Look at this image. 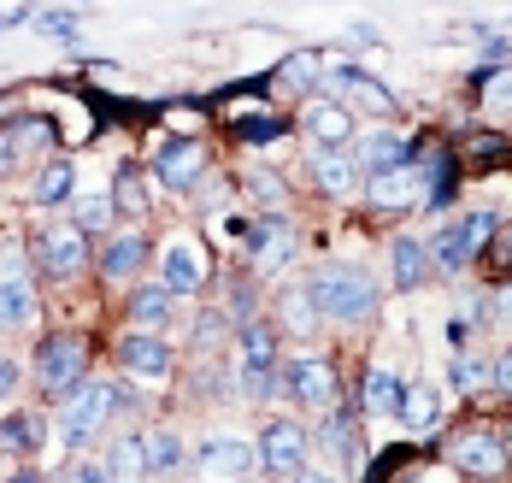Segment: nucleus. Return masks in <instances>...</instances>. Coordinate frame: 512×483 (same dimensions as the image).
<instances>
[{
    "mask_svg": "<svg viewBox=\"0 0 512 483\" xmlns=\"http://www.w3.org/2000/svg\"><path fill=\"white\" fill-rule=\"evenodd\" d=\"M124 407H136V395L124 389V383H106V377H89L71 401H65V419H59V442L65 448H89L101 425L112 413H124Z\"/></svg>",
    "mask_w": 512,
    "mask_h": 483,
    "instance_id": "1",
    "label": "nucleus"
},
{
    "mask_svg": "<svg viewBox=\"0 0 512 483\" xmlns=\"http://www.w3.org/2000/svg\"><path fill=\"white\" fill-rule=\"evenodd\" d=\"M307 289H312V301H318V313L336 324H365L377 313V301H383L377 283H371V271H359V266H324Z\"/></svg>",
    "mask_w": 512,
    "mask_h": 483,
    "instance_id": "2",
    "label": "nucleus"
},
{
    "mask_svg": "<svg viewBox=\"0 0 512 483\" xmlns=\"http://www.w3.org/2000/svg\"><path fill=\"white\" fill-rule=\"evenodd\" d=\"M36 383H42L48 401H71L89 383V348H83V336H48L36 348Z\"/></svg>",
    "mask_w": 512,
    "mask_h": 483,
    "instance_id": "3",
    "label": "nucleus"
},
{
    "mask_svg": "<svg viewBox=\"0 0 512 483\" xmlns=\"http://www.w3.org/2000/svg\"><path fill=\"white\" fill-rule=\"evenodd\" d=\"M195 472L206 483H248L259 472V442H248V436H206L195 448Z\"/></svg>",
    "mask_w": 512,
    "mask_h": 483,
    "instance_id": "4",
    "label": "nucleus"
},
{
    "mask_svg": "<svg viewBox=\"0 0 512 483\" xmlns=\"http://www.w3.org/2000/svg\"><path fill=\"white\" fill-rule=\"evenodd\" d=\"M489 230H495V213H465L460 224H442L430 236V260L454 277V271H465V260H477V248H483Z\"/></svg>",
    "mask_w": 512,
    "mask_h": 483,
    "instance_id": "5",
    "label": "nucleus"
},
{
    "mask_svg": "<svg viewBox=\"0 0 512 483\" xmlns=\"http://www.w3.org/2000/svg\"><path fill=\"white\" fill-rule=\"evenodd\" d=\"M301 466H307V430L289 425V419H271V425L259 430V472L295 478Z\"/></svg>",
    "mask_w": 512,
    "mask_h": 483,
    "instance_id": "6",
    "label": "nucleus"
},
{
    "mask_svg": "<svg viewBox=\"0 0 512 483\" xmlns=\"http://www.w3.org/2000/svg\"><path fill=\"white\" fill-rule=\"evenodd\" d=\"M89 266V236L77 230V224H59L42 236V271H48L53 283H77Z\"/></svg>",
    "mask_w": 512,
    "mask_h": 483,
    "instance_id": "7",
    "label": "nucleus"
},
{
    "mask_svg": "<svg viewBox=\"0 0 512 483\" xmlns=\"http://www.w3.org/2000/svg\"><path fill=\"white\" fill-rule=\"evenodd\" d=\"M118 360H124V372H136L142 383H165L171 366H177V354H171V342H159V330H130L118 342Z\"/></svg>",
    "mask_w": 512,
    "mask_h": 483,
    "instance_id": "8",
    "label": "nucleus"
},
{
    "mask_svg": "<svg viewBox=\"0 0 512 483\" xmlns=\"http://www.w3.org/2000/svg\"><path fill=\"white\" fill-rule=\"evenodd\" d=\"M289 389H295V401H301V407L330 413V407H336V366H330V360H318V354H301V360L289 366Z\"/></svg>",
    "mask_w": 512,
    "mask_h": 483,
    "instance_id": "9",
    "label": "nucleus"
},
{
    "mask_svg": "<svg viewBox=\"0 0 512 483\" xmlns=\"http://www.w3.org/2000/svg\"><path fill=\"white\" fill-rule=\"evenodd\" d=\"M454 466L471 472V478H507V448L489 430H465L460 442H454Z\"/></svg>",
    "mask_w": 512,
    "mask_h": 483,
    "instance_id": "10",
    "label": "nucleus"
},
{
    "mask_svg": "<svg viewBox=\"0 0 512 483\" xmlns=\"http://www.w3.org/2000/svg\"><path fill=\"white\" fill-rule=\"evenodd\" d=\"M301 130H307L318 148H348V142H354V112L336 107V101H312V107L301 112Z\"/></svg>",
    "mask_w": 512,
    "mask_h": 483,
    "instance_id": "11",
    "label": "nucleus"
},
{
    "mask_svg": "<svg viewBox=\"0 0 512 483\" xmlns=\"http://www.w3.org/2000/svg\"><path fill=\"white\" fill-rule=\"evenodd\" d=\"M312 183H318L324 195L348 201V195H359V160H348L342 148H318V154H312Z\"/></svg>",
    "mask_w": 512,
    "mask_h": 483,
    "instance_id": "12",
    "label": "nucleus"
},
{
    "mask_svg": "<svg viewBox=\"0 0 512 483\" xmlns=\"http://www.w3.org/2000/svg\"><path fill=\"white\" fill-rule=\"evenodd\" d=\"M159 283L171 289V295H195L206 283V266H201V254L189 248V242H171L165 254H159Z\"/></svg>",
    "mask_w": 512,
    "mask_h": 483,
    "instance_id": "13",
    "label": "nucleus"
},
{
    "mask_svg": "<svg viewBox=\"0 0 512 483\" xmlns=\"http://www.w3.org/2000/svg\"><path fill=\"white\" fill-rule=\"evenodd\" d=\"M401 401H407V389H401V377L389 372V366H371V372H365L359 407H365L371 419H401Z\"/></svg>",
    "mask_w": 512,
    "mask_h": 483,
    "instance_id": "14",
    "label": "nucleus"
},
{
    "mask_svg": "<svg viewBox=\"0 0 512 483\" xmlns=\"http://www.w3.org/2000/svg\"><path fill=\"white\" fill-rule=\"evenodd\" d=\"M42 319V295L30 277H6L0 283V330H30Z\"/></svg>",
    "mask_w": 512,
    "mask_h": 483,
    "instance_id": "15",
    "label": "nucleus"
},
{
    "mask_svg": "<svg viewBox=\"0 0 512 483\" xmlns=\"http://www.w3.org/2000/svg\"><path fill=\"white\" fill-rule=\"evenodd\" d=\"M201 165H206L201 142H165V154H159L154 171H159V183H165V189H177V195H183V189L201 177Z\"/></svg>",
    "mask_w": 512,
    "mask_h": 483,
    "instance_id": "16",
    "label": "nucleus"
},
{
    "mask_svg": "<svg viewBox=\"0 0 512 483\" xmlns=\"http://www.w3.org/2000/svg\"><path fill=\"white\" fill-rule=\"evenodd\" d=\"M277 319H283L289 336H312V330L324 324V313H318V301H312L307 283H289V289H277Z\"/></svg>",
    "mask_w": 512,
    "mask_h": 483,
    "instance_id": "17",
    "label": "nucleus"
},
{
    "mask_svg": "<svg viewBox=\"0 0 512 483\" xmlns=\"http://www.w3.org/2000/svg\"><path fill=\"white\" fill-rule=\"evenodd\" d=\"M106 466H112V478L118 483H142L154 478V466H148V436H136V430H124L112 448H106Z\"/></svg>",
    "mask_w": 512,
    "mask_h": 483,
    "instance_id": "18",
    "label": "nucleus"
},
{
    "mask_svg": "<svg viewBox=\"0 0 512 483\" xmlns=\"http://www.w3.org/2000/svg\"><path fill=\"white\" fill-rule=\"evenodd\" d=\"M418 183H424V177H418V165L407 160V165H395V171H377L365 195H371V207H407V201H418Z\"/></svg>",
    "mask_w": 512,
    "mask_h": 483,
    "instance_id": "19",
    "label": "nucleus"
},
{
    "mask_svg": "<svg viewBox=\"0 0 512 483\" xmlns=\"http://www.w3.org/2000/svg\"><path fill=\"white\" fill-rule=\"evenodd\" d=\"M148 260V242H142V230H124V236H112V248H106L101 260V277L106 283H130L136 271Z\"/></svg>",
    "mask_w": 512,
    "mask_h": 483,
    "instance_id": "20",
    "label": "nucleus"
},
{
    "mask_svg": "<svg viewBox=\"0 0 512 483\" xmlns=\"http://www.w3.org/2000/svg\"><path fill=\"white\" fill-rule=\"evenodd\" d=\"M395 165H407V136L401 130H371L365 142H359V171H395Z\"/></svg>",
    "mask_w": 512,
    "mask_h": 483,
    "instance_id": "21",
    "label": "nucleus"
},
{
    "mask_svg": "<svg viewBox=\"0 0 512 483\" xmlns=\"http://www.w3.org/2000/svg\"><path fill=\"white\" fill-rule=\"evenodd\" d=\"M148 466H154V478H183L195 466V454L183 448L177 430H148Z\"/></svg>",
    "mask_w": 512,
    "mask_h": 483,
    "instance_id": "22",
    "label": "nucleus"
},
{
    "mask_svg": "<svg viewBox=\"0 0 512 483\" xmlns=\"http://www.w3.org/2000/svg\"><path fill=\"white\" fill-rule=\"evenodd\" d=\"M171 289L165 283H136V295H130V324L136 330H165L171 324Z\"/></svg>",
    "mask_w": 512,
    "mask_h": 483,
    "instance_id": "23",
    "label": "nucleus"
},
{
    "mask_svg": "<svg viewBox=\"0 0 512 483\" xmlns=\"http://www.w3.org/2000/svg\"><path fill=\"white\" fill-rule=\"evenodd\" d=\"M430 266H436V260H430V242H424V236H395V289L412 295V289L430 277Z\"/></svg>",
    "mask_w": 512,
    "mask_h": 483,
    "instance_id": "24",
    "label": "nucleus"
},
{
    "mask_svg": "<svg viewBox=\"0 0 512 483\" xmlns=\"http://www.w3.org/2000/svg\"><path fill=\"white\" fill-rule=\"evenodd\" d=\"M254 260H259V271H277V266H289L295 260V230L289 224H254Z\"/></svg>",
    "mask_w": 512,
    "mask_h": 483,
    "instance_id": "25",
    "label": "nucleus"
},
{
    "mask_svg": "<svg viewBox=\"0 0 512 483\" xmlns=\"http://www.w3.org/2000/svg\"><path fill=\"white\" fill-rule=\"evenodd\" d=\"M71 183H77V165H71V160H53L48 171L36 177L30 201H36V207H65V201H71Z\"/></svg>",
    "mask_w": 512,
    "mask_h": 483,
    "instance_id": "26",
    "label": "nucleus"
},
{
    "mask_svg": "<svg viewBox=\"0 0 512 483\" xmlns=\"http://www.w3.org/2000/svg\"><path fill=\"white\" fill-rule=\"evenodd\" d=\"M42 436H48V430H42V419H30V413H12V419H0V454H30Z\"/></svg>",
    "mask_w": 512,
    "mask_h": 483,
    "instance_id": "27",
    "label": "nucleus"
},
{
    "mask_svg": "<svg viewBox=\"0 0 512 483\" xmlns=\"http://www.w3.org/2000/svg\"><path fill=\"white\" fill-rule=\"evenodd\" d=\"M401 419H407L412 436H430V430H436V389L412 383V389H407V401H401Z\"/></svg>",
    "mask_w": 512,
    "mask_h": 483,
    "instance_id": "28",
    "label": "nucleus"
},
{
    "mask_svg": "<svg viewBox=\"0 0 512 483\" xmlns=\"http://www.w3.org/2000/svg\"><path fill=\"white\" fill-rule=\"evenodd\" d=\"M318 71H324V59L318 54H295L277 65V89H312L318 83Z\"/></svg>",
    "mask_w": 512,
    "mask_h": 483,
    "instance_id": "29",
    "label": "nucleus"
},
{
    "mask_svg": "<svg viewBox=\"0 0 512 483\" xmlns=\"http://www.w3.org/2000/svg\"><path fill=\"white\" fill-rule=\"evenodd\" d=\"M71 213H77V230H83V236H101L106 224H112V201H106V195H83Z\"/></svg>",
    "mask_w": 512,
    "mask_h": 483,
    "instance_id": "30",
    "label": "nucleus"
},
{
    "mask_svg": "<svg viewBox=\"0 0 512 483\" xmlns=\"http://www.w3.org/2000/svg\"><path fill=\"white\" fill-rule=\"evenodd\" d=\"M489 372H495V366H483L477 354H454V389H460V395L483 389V383H489Z\"/></svg>",
    "mask_w": 512,
    "mask_h": 483,
    "instance_id": "31",
    "label": "nucleus"
},
{
    "mask_svg": "<svg viewBox=\"0 0 512 483\" xmlns=\"http://www.w3.org/2000/svg\"><path fill=\"white\" fill-rule=\"evenodd\" d=\"M230 130H236L242 142H254V148H271V142L283 136V124H277V118H236Z\"/></svg>",
    "mask_w": 512,
    "mask_h": 483,
    "instance_id": "32",
    "label": "nucleus"
},
{
    "mask_svg": "<svg viewBox=\"0 0 512 483\" xmlns=\"http://www.w3.org/2000/svg\"><path fill=\"white\" fill-rule=\"evenodd\" d=\"M65 483H118V478H112L106 460H77V466L65 472Z\"/></svg>",
    "mask_w": 512,
    "mask_h": 483,
    "instance_id": "33",
    "label": "nucleus"
},
{
    "mask_svg": "<svg viewBox=\"0 0 512 483\" xmlns=\"http://www.w3.org/2000/svg\"><path fill=\"white\" fill-rule=\"evenodd\" d=\"M112 207H124V213H142V207H148V195H142V183H136L130 171L118 177V201H112Z\"/></svg>",
    "mask_w": 512,
    "mask_h": 483,
    "instance_id": "34",
    "label": "nucleus"
},
{
    "mask_svg": "<svg viewBox=\"0 0 512 483\" xmlns=\"http://www.w3.org/2000/svg\"><path fill=\"white\" fill-rule=\"evenodd\" d=\"M36 30H42V36H77V18H71V12H42Z\"/></svg>",
    "mask_w": 512,
    "mask_h": 483,
    "instance_id": "35",
    "label": "nucleus"
},
{
    "mask_svg": "<svg viewBox=\"0 0 512 483\" xmlns=\"http://www.w3.org/2000/svg\"><path fill=\"white\" fill-rule=\"evenodd\" d=\"M18 383H24V377H18V360H6V354H0V407L18 395Z\"/></svg>",
    "mask_w": 512,
    "mask_h": 483,
    "instance_id": "36",
    "label": "nucleus"
},
{
    "mask_svg": "<svg viewBox=\"0 0 512 483\" xmlns=\"http://www.w3.org/2000/svg\"><path fill=\"white\" fill-rule=\"evenodd\" d=\"M254 195L271 207V201H283V183H277V177H265V171H254Z\"/></svg>",
    "mask_w": 512,
    "mask_h": 483,
    "instance_id": "37",
    "label": "nucleus"
},
{
    "mask_svg": "<svg viewBox=\"0 0 512 483\" xmlns=\"http://www.w3.org/2000/svg\"><path fill=\"white\" fill-rule=\"evenodd\" d=\"M489 383H495L501 395H512V348L501 354V360H495V372H489Z\"/></svg>",
    "mask_w": 512,
    "mask_h": 483,
    "instance_id": "38",
    "label": "nucleus"
},
{
    "mask_svg": "<svg viewBox=\"0 0 512 483\" xmlns=\"http://www.w3.org/2000/svg\"><path fill=\"white\" fill-rule=\"evenodd\" d=\"M489 107L501 112V107H512V71L507 77H495V83H489Z\"/></svg>",
    "mask_w": 512,
    "mask_h": 483,
    "instance_id": "39",
    "label": "nucleus"
},
{
    "mask_svg": "<svg viewBox=\"0 0 512 483\" xmlns=\"http://www.w3.org/2000/svg\"><path fill=\"white\" fill-rule=\"evenodd\" d=\"M289 483H342V478H336V472H312V466H301Z\"/></svg>",
    "mask_w": 512,
    "mask_h": 483,
    "instance_id": "40",
    "label": "nucleus"
},
{
    "mask_svg": "<svg viewBox=\"0 0 512 483\" xmlns=\"http://www.w3.org/2000/svg\"><path fill=\"white\" fill-rule=\"evenodd\" d=\"M6 483H48V478H42L36 466H24V472H12V478H6Z\"/></svg>",
    "mask_w": 512,
    "mask_h": 483,
    "instance_id": "41",
    "label": "nucleus"
},
{
    "mask_svg": "<svg viewBox=\"0 0 512 483\" xmlns=\"http://www.w3.org/2000/svg\"><path fill=\"white\" fill-rule=\"evenodd\" d=\"M495 313H501V324H512V289H501V301H495Z\"/></svg>",
    "mask_w": 512,
    "mask_h": 483,
    "instance_id": "42",
    "label": "nucleus"
},
{
    "mask_svg": "<svg viewBox=\"0 0 512 483\" xmlns=\"http://www.w3.org/2000/svg\"><path fill=\"white\" fill-rule=\"evenodd\" d=\"M12 171V136H0V177Z\"/></svg>",
    "mask_w": 512,
    "mask_h": 483,
    "instance_id": "43",
    "label": "nucleus"
},
{
    "mask_svg": "<svg viewBox=\"0 0 512 483\" xmlns=\"http://www.w3.org/2000/svg\"><path fill=\"white\" fill-rule=\"evenodd\" d=\"M248 483H254V478H248Z\"/></svg>",
    "mask_w": 512,
    "mask_h": 483,
    "instance_id": "44",
    "label": "nucleus"
}]
</instances>
